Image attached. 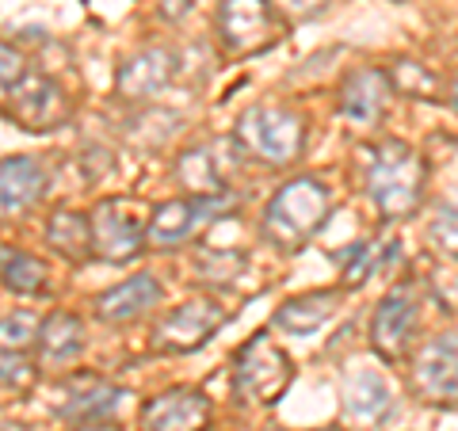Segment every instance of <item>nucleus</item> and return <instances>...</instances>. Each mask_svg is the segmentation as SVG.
Here are the masks:
<instances>
[{
  "instance_id": "1",
  "label": "nucleus",
  "mask_w": 458,
  "mask_h": 431,
  "mask_svg": "<svg viewBox=\"0 0 458 431\" xmlns=\"http://www.w3.org/2000/svg\"><path fill=\"white\" fill-rule=\"evenodd\" d=\"M428 188V165L420 149L401 138H382L367 161V199L386 222H401L420 207Z\"/></svg>"
},
{
  "instance_id": "2",
  "label": "nucleus",
  "mask_w": 458,
  "mask_h": 431,
  "mask_svg": "<svg viewBox=\"0 0 458 431\" xmlns=\"http://www.w3.org/2000/svg\"><path fill=\"white\" fill-rule=\"evenodd\" d=\"M333 191L318 176H298L267 199L260 214V237L279 252H298L325 229Z\"/></svg>"
},
{
  "instance_id": "3",
  "label": "nucleus",
  "mask_w": 458,
  "mask_h": 431,
  "mask_svg": "<svg viewBox=\"0 0 458 431\" xmlns=\"http://www.w3.org/2000/svg\"><path fill=\"white\" fill-rule=\"evenodd\" d=\"M310 126L298 111L283 104H256L237 119L233 146L264 168H286L306 153Z\"/></svg>"
},
{
  "instance_id": "4",
  "label": "nucleus",
  "mask_w": 458,
  "mask_h": 431,
  "mask_svg": "<svg viewBox=\"0 0 458 431\" xmlns=\"http://www.w3.org/2000/svg\"><path fill=\"white\" fill-rule=\"evenodd\" d=\"M294 385V359L267 333H252L233 351V390L245 405L271 409Z\"/></svg>"
},
{
  "instance_id": "5",
  "label": "nucleus",
  "mask_w": 458,
  "mask_h": 431,
  "mask_svg": "<svg viewBox=\"0 0 458 431\" xmlns=\"http://www.w3.org/2000/svg\"><path fill=\"white\" fill-rule=\"evenodd\" d=\"M0 114H4L8 123H16L20 131L50 134V131H62V126L73 119V96L65 92V84L57 77L27 69L16 89L8 92Z\"/></svg>"
},
{
  "instance_id": "6",
  "label": "nucleus",
  "mask_w": 458,
  "mask_h": 431,
  "mask_svg": "<svg viewBox=\"0 0 458 431\" xmlns=\"http://www.w3.org/2000/svg\"><path fill=\"white\" fill-rule=\"evenodd\" d=\"M233 210V199L225 191L222 195H188V199H168L161 203L149 222H146V244L149 249H180V244H188L195 233H203L207 225H214L218 218Z\"/></svg>"
},
{
  "instance_id": "7",
  "label": "nucleus",
  "mask_w": 458,
  "mask_h": 431,
  "mask_svg": "<svg viewBox=\"0 0 458 431\" xmlns=\"http://www.w3.org/2000/svg\"><path fill=\"white\" fill-rule=\"evenodd\" d=\"M214 27H218L222 50L233 57H252L260 50H271L283 35L279 12L271 8V0H222Z\"/></svg>"
},
{
  "instance_id": "8",
  "label": "nucleus",
  "mask_w": 458,
  "mask_h": 431,
  "mask_svg": "<svg viewBox=\"0 0 458 431\" xmlns=\"http://www.w3.org/2000/svg\"><path fill=\"white\" fill-rule=\"evenodd\" d=\"M92 256L107 264H131L146 249V218L131 199H104L89 214Z\"/></svg>"
},
{
  "instance_id": "9",
  "label": "nucleus",
  "mask_w": 458,
  "mask_h": 431,
  "mask_svg": "<svg viewBox=\"0 0 458 431\" xmlns=\"http://www.w3.org/2000/svg\"><path fill=\"white\" fill-rule=\"evenodd\" d=\"M229 309L218 306L214 298H191L176 306L168 317L153 328V351L157 355H188L199 351L203 343L225 325Z\"/></svg>"
},
{
  "instance_id": "10",
  "label": "nucleus",
  "mask_w": 458,
  "mask_h": 431,
  "mask_svg": "<svg viewBox=\"0 0 458 431\" xmlns=\"http://www.w3.org/2000/svg\"><path fill=\"white\" fill-rule=\"evenodd\" d=\"M417 321H420V291L412 279H405L375 306V317H370V343H375V351L382 359H390V363L405 359L412 348Z\"/></svg>"
},
{
  "instance_id": "11",
  "label": "nucleus",
  "mask_w": 458,
  "mask_h": 431,
  "mask_svg": "<svg viewBox=\"0 0 458 431\" xmlns=\"http://www.w3.org/2000/svg\"><path fill=\"white\" fill-rule=\"evenodd\" d=\"M409 382L424 401H458V333L424 340L409 359Z\"/></svg>"
},
{
  "instance_id": "12",
  "label": "nucleus",
  "mask_w": 458,
  "mask_h": 431,
  "mask_svg": "<svg viewBox=\"0 0 458 431\" xmlns=\"http://www.w3.org/2000/svg\"><path fill=\"white\" fill-rule=\"evenodd\" d=\"M176 69H180L176 50L146 46L119 65V73H114V92L123 99H131V104H149V99H157L172 84Z\"/></svg>"
},
{
  "instance_id": "13",
  "label": "nucleus",
  "mask_w": 458,
  "mask_h": 431,
  "mask_svg": "<svg viewBox=\"0 0 458 431\" xmlns=\"http://www.w3.org/2000/svg\"><path fill=\"white\" fill-rule=\"evenodd\" d=\"M394 99L390 73L382 65H355L340 80V114L355 126H375Z\"/></svg>"
},
{
  "instance_id": "14",
  "label": "nucleus",
  "mask_w": 458,
  "mask_h": 431,
  "mask_svg": "<svg viewBox=\"0 0 458 431\" xmlns=\"http://www.w3.org/2000/svg\"><path fill=\"white\" fill-rule=\"evenodd\" d=\"M210 420V401L203 390L176 385L141 405V431H203Z\"/></svg>"
},
{
  "instance_id": "15",
  "label": "nucleus",
  "mask_w": 458,
  "mask_h": 431,
  "mask_svg": "<svg viewBox=\"0 0 458 431\" xmlns=\"http://www.w3.org/2000/svg\"><path fill=\"white\" fill-rule=\"evenodd\" d=\"M123 390L111 385L99 375H73L57 385V401L54 412L69 424H89V420H107V416L119 409Z\"/></svg>"
},
{
  "instance_id": "16",
  "label": "nucleus",
  "mask_w": 458,
  "mask_h": 431,
  "mask_svg": "<svg viewBox=\"0 0 458 431\" xmlns=\"http://www.w3.org/2000/svg\"><path fill=\"white\" fill-rule=\"evenodd\" d=\"M340 409L344 420L355 427H378L386 416L394 412V385L378 370H352L340 385Z\"/></svg>"
},
{
  "instance_id": "17",
  "label": "nucleus",
  "mask_w": 458,
  "mask_h": 431,
  "mask_svg": "<svg viewBox=\"0 0 458 431\" xmlns=\"http://www.w3.org/2000/svg\"><path fill=\"white\" fill-rule=\"evenodd\" d=\"M50 191V172L35 156H0V218H20Z\"/></svg>"
},
{
  "instance_id": "18",
  "label": "nucleus",
  "mask_w": 458,
  "mask_h": 431,
  "mask_svg": "<svg viewBox=\"0 0 458 431\" xmlns=\"http://www.w3.org/2000/svg\"><path fill=\"white\" fill-rule=\"evenodd\" d=\"M340 291H310V294H298V298H286L283 306L276 309V328H283L286 336H298V340H310L318 336L321 328H328L340 313Z\"/></svg>"
},
{
  "instance_id": "19",
  "label": "nucleus",
  "mask_w": 458,
  "mask_h": 431,
  "mask_svg": "<svg viewBox=\"0 0 458 431\" xmlns=\"http://www.w3.org/2000/svg\"><path fill=\"white\" fill-rule=\"evenodd\" d=\"M161 283L153 275H131L126 283L111 286L107 294L96 298V317L104 325H131L138 317H146V313L161 301Z\"/></svg>"
},
{
  "instance_id": "20",
  "label": "nucleus",
  "mask_w": 458,
  "mask_h": 431,
  "mask_svg": "<svg viewBox=\"0 0 458 431\" xmlns=\"http://www.w3.org/2000/svg\"><path fill=\"white\" fill-rule=\"evenodd\" d=\"M38 359L47 367H69L77 363L84 351V321L69 309H54L47 321L38 325Z\"/></svg>"
},
{
  "instance_id": "21",
  "label": "nucleus",
  "mask_w": 458,
  "mask_h": 431,
  "mask_svg": "<svg viewBox=\"0 0 458 431\" xmlns=\"http://www.w3.org/2000/svg\"><path fill=\"white\" fill-rule=\"evenodd\" d=\"M0 283H4L12 294L38 298V294L50 291V267L27 249H16V244L0 241Z\"/></svg>"
},
{
  "instance_id": "22",
  "label": "nucleus",
  "mask_w": 458,
  "mask_h": 431,
  "mask_svg": "<svg viewBox=\"0 0 458 431\" xmlns=\"http://www.w3.org/2000/svg\"><path fill=\"white\" fill-rule=\"evenodd\" d=\"M47 244L69 264H89L92 260V229L89 214L81 210H54L47 218Z\"/></svg>"
},
{
  "instance_id": "23",
  "label": "nucleus",
  "mask_w": 458,
  "mask_h": 431,
  "mask_svg": "<svg viewBox=\"0 0 458 431\" xmlns=\"http://www.w3.org/2000/svg\"><path fill=\"white\" fill-rule=\"evenodd\" d=\"M195 279L207 286H218V291H229L237 286L241 275L249 271V256L245 249H218V244H203L195 252Z\"/></svg>"
},
{
  "instance_id": "24",
  "label": "nucleus",
  "mask_w": 458,
  "mask_h": 431,
  "mask_svg": "<svg viewBox=\"0 0 458 431\" xmlns=\"http://www.w3.org/2000/svg\"><path fill=\"white\" fill-rule=\"evenodd\" d=\"M176 180L188 188L191 195H222L225 183H222V168H218V156H214L207 146H195V149H183L176 156Z\"/></svg>"
},
{
  "instance_id": "25",
  "label": "nucleus",
  "mask_w": 458,
  "mask_h": 431,
  "mask_svg": "<svg viewBox=\"0 0 458 431\" xmlns=\"http://www.w3.org/2000/svg\"><path fill=\"white\" fill-rule=\"evenodd\" d=\"M397 256V241H355L344 260V286H367Z\"/></svg>"
},
{
  "instance_id": "26",
  "label": "nucleus",
  "mask_w": 458,
  "mask_h": 431,
  "mask_svg": "<svg viewBox=\"0 0 458 431\" xmlns=\"http://www.w3.org/2000/svg\"><path fill=\"white\" fill-rule=\"evenodd\" d=\"M386 73H390L394 92H401V96L436 99V92H439L436 73H432V69H428L424 62H417V57H397V62L386 69Z\"/></svg>"
},
{
  "instance_id": "27",
  "label": "nucleus",
  "mask_w": 458,
  "mask_h": 431,
  "mask_svg": "<svg viewBox=\"0 0 458 431\" xmlns=\"http://www.w3.org/2000/svg\"><path fill=\"white\" fill-rule=\"evenodd\" d=\"M38 317L35 313H27V309H20V313H4L0 317V348H8V351H27L35 343V336H38Z\"/></svg>"
},
{
  "instance_id": "28",
  "label": "nucleus",
  "mask_w": 458,
  "mask_h": 431,
  "mask_svg": "<svg viewBox=\"0 0 458 431\" xmlns=\"http://www.w3.org/2000/svg\"><path fill=\"white\" fill-rule=\"evenodd\" d=\"M428 241H432V249L458 260V207L454 203H443L436 210V218L428 222Z\"/></svg>"
},
{
  "instance_id": "29",
  "label": "nucleus",
  "mask_w": 458,
  "mask_h": 431,
  "mask_svg": "<svg viewBox=\"0 0 458 431\" xmlns=\"http://www.w3.org/2000/svg\"><path fill=\"white\" fill-rule=\"evenodd\" d=\"M35 375L38 370L23 351L0 348V385H4V390H27V385L35 382Z\"/></svg>"
},
{
  "instance_id": "30",
  "label": "nucleus",
  "mask_w": 458,
  "mask_h": 431,
  "mask_svg": "<svg viewBox=\"0 0 458 431\" xmlns=\"http://www.w3.org/2000/svg\"><path fill=\"white\" fill-rule=\"evenodd\" d=\"M27 73V62L16 46H8V42H0V107H4L8 92L20 84V77Z\"/></svg>"
},
{
  "instance_id": "31",
  "label": "nucleus",
  "mask_w": 458,
  "mask_h": 431,
  "mask_svg": "<svg viewBox=\"0 0 458 431\" xmlns=\"http://www.w3.org/2000/svg\"><path fill=\"white\" fill-rule=\"evenodd\" d=\"M271 8L291 23H310L328 8V0H271Z\"/></svg>"
},
{
  "instance_id": "32",
  "label": "nucleus",
  "mask_w": 458,
  "mask_h": 431,
  "mask_svg": "<svg viewBox=\"0 0 458 431\" xmlns=\"http://www.w3.org/2000/svg\"><path fill=\"white\" fill-rule=\"evenodd\" d=\"M195 8V0H161V12L168 20H183Z\"/></svg>"
},
{
  "instance_id": "33",
  "label": "nucleus",
  "mask_w": 458,
  "mask_h": 431,
  "mask_svg": "<svg viewBox=\"0 0 458 431\" xmlns=\"http://www.w3.org/2000/svg\"><path fill=\"white\" fill-rule=\"evenodd\" d=\"M73 431H119V427L107 424V420H89V424H77Z\"/></svg>"
},
{
  "instance_id": "34",
  "label": "nucleus",
  "mask_w": 458,
  "mask_h": 431,
  "mask_svg": "<svg viewBox=\"0 0 458 431\" xmlns=\"http://www.w3.org/2000/svg\"><path fill=\"white\" fill-rule=\"evenodd\" d=\"M447 99H451V107H454V114H458V77L447 84Z\"/></svg>"
},
{
  "instance_id": "35",
  "label": "nucleus",
  "mask_w": 458,
  "mask_h": 431,
  "mask_svg": "<svg viewBox=\"0 0 458 431\" xmlns=\"http://www.w3.org/2000/svg\"><path fill=\"white\" fill-rule=\"evenodd\" d=\"M0 431H23V424H12L8 416H0Z\"/></svg>"
},
{
  "instance_id": "36",
  "label": "nucleus",
  "mask_w": 458,
  "mask_h": 431,
  "mask_svg": "<svg viewBox=\"0 0 458 431\" xmlns=\"http://www.w3.org/2000/svg\"><path fill=\"white\" fill-rule=\"evenodd\" d=\"M203 431H210V427H203Z\"/></svg>"
}]
</instances>
